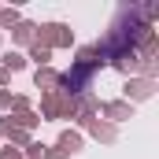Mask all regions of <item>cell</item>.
Listing matches in <instances>:
<instances>
[{"mask_svg":"<svg viewBox=\"0 0 159 159\" xmlns=\"http://www.w3.org/2000/svg\"><path fill=\"white\" fill-rule=\"evenodd\" d=\"M93 74L96 70H89V67H81V63H74L67 74H59V85H56V93H63V96H81V93H89V85H93Z\"/></svg>","mask_w":159,"mask_h":159,"instance_id":"obj_1","label":"cell"},{"mask_svg":"<svg viewBox=\"0 0 159 159\" xmlns=\"http://www.w3.org/2000/svg\"><path fill=\"white\" fill-rule=\"evenodd\" d=\"M41 44V48H67L70 41H74V30L70 26H63V22H44V26H37V37H34Z\"/></svg>","mask_w":159,"mask_h":159,"instance_id":"obj_2","label":"cell"},{"mask_svg":"<svg viewBox=\"0 0 159 159\" xmlns=\"http://www.w3.org/2000/svg\"><path fill=\"white\" fill-rule=\"evenodd\" d=\"M41 111H44V119H74V100L52 89V93H44Z\"/></svg>","mask_w":159,"mask_h":159,"instance_id":"obj_3","label":"cell"},{"mask_svg":"<svg viewBox=\"0 0 159 159\" xmlns=\"http://www.w3.org/2000/svg\"><path fill=\"white\" fill-rule=\"evenodd\" d=\"M122 93H126V100H129V96H133V100H148V96L156 93V85H152L148 78H129L126 85H122Z\"/></svg>","mask_w":159,"mask_h":159,"instance_id":"obj_4","label":"cell"},{"mask_svg":"<svg viewBox=\"0 0 159 159\" xmlns=\"http://www.w3.org/2000/svg\"><path fill=\"white\" fill-rule=\"evenodd\" d=\"M104 107V115L111 122H126V119H133V104H126V100H111V104H100Z\"/></svg>","mask_w":159,"mask_h":159,"instance_id":"obj_5","label":"cell"},{"mask_svg":"<svg viewBox=\"0 0 159 159\" xmlns=\"http://www.w3.org/2000/svg\"><path fill=\"white\" fill-rule=\"evenodd\" d=\"M34 81H37V89H44V93H52V89L59 85V74H56L52 67H37V74H34Z\"/></svg>","mask_w":159,"mask_h":159,"instance_id":"obj_6","label":"cell"},{"mask_svg":"<svg viewBox=\"0 0 159 159\" xmlns=\"http://www.w3.org/2000/svg\"><path fill=\"white\" fill-rule=\"evenodd\" d=\"M59 152H63V156H74V152H81V137L74 133V129H63V133H59Z\"/></svg>","mask_w":159,"mask_h":159,"instance_id":"obj_7","label":"cell"},{"mask_svg":"<svg viewBox=\"0 0 159 159\" xmlns=\"http://www.w3.org/2000/svg\"><path fill=\"white\" fill-rule=\"evenodd\" d=\"M0 133H4L7 141H15V144H30V137H26V129H19V126H11V119H0Z\"/></svg>","mask_w":159,"mask_h":159,"instance_id":"obj_8","label":"cell"},{"mask_svg":"<svg viewBox=\"0 0 159 159\" xmlns=\"http://www.w3.org/2000/svg\"><path fill=\"white\" fill-rule=\"evenodd\" d=\"M11 37L19 41V44H26V41L37 37V26H34V22H19V26H11Z\"/></svg>","mask_w":159,"mask_h":159,"instance_id":"obj_9","label":"cell"},{"mask_svg":"<svg viewBox=\"0 0 159 159\" xmlns=\"http://www.w3.org/2000/svg\"><path fill=\"white\" fill-rule=\"evenodd\" d=\"M89 129H93V137H100V141H115V126H107V122H89Z\"/></svg>","mask_w":159,"mask_h":159,"instance_id":"obj_10","label":"cell"},{"mask_svg":"<svg viewBox=\"0 0 159 159\" xmlns=\"http://www.w3.org/2000/svg\"><path fill=\"white\" fill-rule=\"evenodd\" d=\"M22 67H26V59H22L19 52H4V70H7V74H11V70H22Z\"/></svg>","mask_w":159,"mask_h":159,"instance_id":"obj_11","label":"cell"},{"mask_svg":"<svg viewBox=\"0 0 159 159\" xmlns=\"http://www.w3.org/2000/svg\"><path fill=\"white\" fill-rule=\"evenodd\" d=\"M19 22H22V19H19V11H15V7H11V11H7V7H0V30L19 26Z\"/></svg>","mask_w":159,"mask_h":159,"instance_id":"obj_12","label":"cell"},{"mask_svg":"<svg viewBox=\"0 0 159 159\" xmlns=\"http://www.w3.org/2000/svg\"><path fill=\"white\" fill-rule=\"evenodd\" d=\"M30 59H37L41 67H48V59H52V52H48V48H41L37 41H34V44H30Z\"/></svg>","mask_w":159,"mask_h":159,"instance_id":"obj_13","label":"cell"},{"mask_svg":"<svg viewBox=\"0 0 159 159\" xmlns=\"http://www.w3.org/2000/svg\"><path fill=\"white\" fill-rule=\"evenodd\" d=\"M41 156H44V144H41V141L26 144V159H41Z\"/></svg>","mask_w":159,"mask_h":159,"instance_id":"obj_14","label":"cell"},{"mask_svg":"<svg viewBox=\"0 0 159 159\" xmlns=\"http://www.w3.org/2000/svg\"><path fill=\"white\" fill-rule=\"evenodd\" d=\"M44 159H67V156H63L59 148H44Z\"/></svg>","mask_w":159,"mask_h":159,"instance_id":"obj_15","label":"cell"},{"mask_svg":"<svg viewBox=\"0 0 159 159\" xmlns=\"http://www.w3.org/2000/svg\"><path fill=\"white\" fill-rule=\"evenodd\" d=\"M4 107H11V93H4V89H0V111H4Z\"/></svg>","mask_w":159,"mask_h":159,"instance_id":"obj_16","label":"cell"},{"mask_svg":"<svg viewBox=\"0 0 159 159\" xmlns=\"http://www.w3.org/2000/svg\"><path fill=\"white\" fill-rule=\"evenodd\" d=\"M4 81H7V70H4V67H0V85H4Z\"/></svg>","mask_w":159,"mask_h":159,"instance_id":"obj_17","label":"cell"}]
</instances>
